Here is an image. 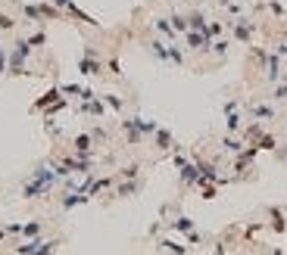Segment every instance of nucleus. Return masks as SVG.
<instances>
[{"mask_svg": "<svg viewBox=\"0 0 287 255\" xmlns=\"http://www.w3.org/2000/svg\"><path fill=\"white\" fill-rule=\"evenodd\" d=\"M78 72H81V75H91V78L103 72V63L97 59L94 47H84V56H81V63H78Z\"/></svg>", "mask_w": 287, "mask_h": 255, "instance_id": "nucleus-1", "label": "nucleus"}, {"mask_svg": "<svg viewBox=\"0 0 287 255\" xmlns=\"http://www.w3.org/2000/svg\"><path fill=\"white\" fill-rule=\"evenodd\" d=\"M275 100H287V84H278L275 87Z\"/></svg>", "mask_w": 287, "mask_h": 255, "instance_id": "nucleus-28", "label": "nucleus"}, {"mask_svg": "<svg viewBox=\"0 0 287 255\" xmlns=\"http://www.w3.org/2000/svg\"><path fill=\"white\" fill-rule=\"evenodd\" d=\"M84 112L88 115H103V103H97V100H84Z\"/></svg>", "mask_w": 287, "mask_h": 255, "instance_id": "nucleus-15", "label": "nucleus"}, {"mask_svg": "<svg viewBox=\"0 0 287 255\" xmlns=\"http://www.w3.org/2000/svg\"><path fill=\"white\" fill-rule=\"evenodd\" d=\"M278 56H287V44H281V47H278Z\"/></svg>", "mask_w": 287, "mask_h": 255, "instance_id": "nucleus-33", "label": "nucleus"}, {"mask_svg": "<svg viewBox=\"0 0 287 255\" xmlns=\"http://www.w3.org/2000/svg\"><path fill=\"white\" fill-rule=\"evenodd\" d=\"M228 47H231V44H228L225 38H218V41H213V47H209V50H213L215 56H225V53H228Z\"/></svg>", "mask_w": 287, "mask_h": 255, "instance_id": "nucleus-16", "label": "nucleus"}, {"mask_svg": "<svg viewBox=\"0 0 287 255\" xmlns=\"http://www.w3.org/2000/svg\"><path fill=\"white\" fill-rule=\"evenodd\" d=\"M150 53H153L159 63H168V44H163V41H150Z\"/></svg>", "mask_w": 287, "mask_h": 255, "instance_id": "nucleus-5", "label": "nucleus"}, {"mask_svg": "<svg viewBox=\"0 0 287 255\" xmlns=\"http://www.w3.org/2000/svg\"><path fill=\"white\" fill-rule=\"evenodd\" d=\"M22 234H25V236H38V234H41V224H38V221H35V224H25Z\"/></svg>", "mask_w": 287, "mask_h": 255, "instance_id": "nucleus-26", "label": "nucleus"}, {"mask_svg": "<svg viewBox=\"0 0 287 255\" xmlns=\"http://www.w3.org/2000/svg\"><path fill=\"white\" fill-rule=\"evenodd\" d=\"M119 193H122V196H131V193H138V184H122Z\"/></svg>", "mask_w": 287, "mask_h": 255, "instance_id": "nucleus-27", "label": "nucleus"}, {"mask_svg": "<svg viewBox=\"0 0 287 255\" xmlns=\"http://www.w3.org/2000/svg\"><path fill=\"white\" fill-rule=\"evenodd\" d=\"M153 25H156V31L163 38H175V28H172V22H168V19H156Z\"/></svg>", "mask_w": 287, "mask_h": 255, "instance_id": "nucleus-12", "label": "nucleus"}, {"mask_svg": "<svg viewBox=\"0 0 287 255\" xmlns=\"http://www.w3.org/2000/svg\"><path fill=\"white\" fill-rule=\"evenodd\" d=\"M6 72V50H0V75Z\"/></svg>", "mask_w": 287, "mask_h": 255, "instance_id": "nucleus-31", "label": "nucleus"}, {"mask_svg": "<svg viewBox=\"0 0 287 255\" xmlns=\"http://www.w3.org/2000/svg\"><path fill=\"white\" fill-rule=\"evenodd\" d=\"M240 147H243L240 140H231V137H225V149H228V152H240Z\"/></svg>", "mask_w": 287, "mask_h": 255, "instance_id": "nucleus-24", "label": "nucleus"}, {"mask_svg": "<svg viewBox=\"0 0 287 255\" xmlns=\"http://www.w3.org/2000/svg\"><path fill=\"white\" fill-rule=\"evenodd\" d=\"M265 63H268V81H281V56L272 53Z\"/></svg>", "mask_w": 287, "mask_h": 255, "instance_id": "nucleus-4", "label": "nucleus"}, {"mask_svg": "<svg viewBox=\"0 0 287 255\" xmlns=\"http://www.w3.org/2000/svg\"><path fill=\"white\" fill-rule=\"evenodd\" d=\"M268 10H272L275 16H284V6L281 3H268Z\"/></svg>", "mask_w": 287, "mask_h": 255, "instance_id": "nucleus-30", "label": "nucleus"}, {"mask_svg": "<svg viewBox=\"0 0 287 255\" xmlns=\"http://www.w3.org/2000/svg\"><path fill=\"white\" fill-rule=\"evenodd\" d=\"M168 63L184 65V53H181V47H178V44H168Z\"/></svg>", "mask_w": 287, "mask_h": 255, "instance_id": "nucleus-13", "label": "nucleus"}, {"mask_svg": "<svg viewBox=\"0 0 287 255\" xmlns=\"http://www.w3.org/2000/svg\"><path fill=\"white\" fill-rule=\"evenodd\" d=\"M138 174V165H128V168H122V177H134Z\"/></svg>", "mask_w": 287, "mask_h": 255, "instance_id": "nucleus-29", "label": "nucleus"}, {"mask_svg": "<svg viewBox=\"0 0 287 255\" xmlns=\"http://www.w3.org/2000/svg\"><path fill=\"white\" fill-rule=\"evenodd\" d=\"M53 3H56V6H63V10H66V6H69L72 0H53Z\"/></svg>", "mask_w": 287, "mask_h": 255, "instance_id": "nucleus-32", "label": "nucleus"}, {"mask_svg": "<svg viewBox=\"0 0 287 255\" xmlns=\"http://www.w3.org/2000/svg\"><path fill=\"white\" fill-rule=\"evenodd\" d=\"M25 41H28L31 47H44V44H47V35H44V31H35V35H31V38H25Z\"/></svg>", "mask_w": 287, "mask_h": 255, "instance_id": "nucleus-19", "label": "nucleus"}, {"mask_svg": "<svg viewBox=\"0 0 287 255\" xmlns=\"http://www.w3.org/2000/svg\"><path fill=\"white\" fill-rule=\"evenodd\" d=\"M22 13H25V19H31V22H44V19H41V10H38V3H25L22 6Z\"/></svg>", "mask_w": 287, "mask_h": 255, "instance_id": "nucleus-11", "label": "nucleus"}, {"mask_svg": "<svg viewBox=\"0 0 287 255\" xmlns=\"http://www.w3.org/2000/svg\"><path fill=\"white\" fill-rule=\"evenodd\" d=\"M222 31H225V28H222V22H209V25H206V35L213 38V41H215V38H222Z\"/></svg>", "mask_w": 287, "mask_h": 255, "instance_id": "nucleus-18", "label": "nucleus"}, {"mask_svg": "<svg viewBox=\"0 0 287 255\" xmlns=\"http://www.w3.org/2000/svg\"><path fill=\"white\" fill-rule=\"evenodd\" d=\"M222 3H228V0H222Z\"/></svg>", "mask_w": 287, "mask_h": 255, "instance_id": "nucleus-34", "label": "nucleus"}, {"mask_svg": "<svg viewBox=\"0 0 287 255\" xmlns=\"http://www.w3.org/2000/svg\"><path fill=\"white\" fill-rule=\"evenodd\" d=\"M84 199H88L84 193H72V196H66V199H63V206H66V209H72V206H78V202H84Z\"/></svg>", "mask_w": 287, "mask_h": 255, "instance_id": "nucleus-20", "label": "nucleus"}, {"mask_svg": "<svg viewBox=\"0 0 287 255\" xmlns=\"http://www.w3.org/2000/svg\"><path fill=\"white\" fill-rule=\"evenodd\" d=\"M168 22H172V28H175V35H188V16H181V13H172V19H168Z\"/></svg>", "mask_w": 287, "mask_h": 255, "instance_id": "nucleus-7", "label": "nucleus"}, {"mask_svg": "<svg viewBox=\"0 0 287 255\" xmlns=\"http://www.w3.org/2000/svg\"><path fill=\"white\" fill-rule=\"evenodd\" d=\"M103 103H106V106H113L116 112H119V109H122V100L116 97V93H106V97H103Z\"/></svg>", "mask_w": 287, "mask_h": 255, "instance_id": "nucleus-22", "label": "nucleus"}, {"mask_svg": "<svg viewBox=\"0 0 287 255\" xmlns=\"http://www.w3.org/2000/svg\"><path fill=\"white\" fill-rule=\"evenodd\" d=\"M250 112L256 115V118H265V122H268V118H275V109H272V106H263V103H253Z\"/></svg>", "mask_w": 287, "mask_h": 255, "instance_id": "nucleus-10", "label": "nucleus"}, {"mask_svg": "<svg viewBox=\"0 0 287 255\" xmlns=\"http://www.w3.org/2000/svg\"><path fill=\"white\" fill-rule=\"evenodd\" d=\"M175 231H193V224H191V218H178V221H175Z\"/></svg>", "mask_w": 287, "mask_h": 255, "instance_id": "nucleus-23", "label": "nucleus"}, {"mask_svg": "<svg viewBox=\"0 0 287 255\" xmlns=\"http://www.w3.org/2000/svg\"><path fill=\"white\" fill-rule=\"evenodd\" d=\"M259 149H275V137L263 134V137H259Z\"/></svg>", "mask_w": 287, "mask_h": 255, "instance_id": "nucleus-25", "label": "nucleus"}, {"mask_svg": "<svg viewBox=\"0 0 287 255\" xmlns=\"http://www.w3.org/2000/svg\"><path fill=\"white\" fill-rule=\"evenodd\" d=\"M272 227H275L278 234H284V231H287V221H284V215H281L278 209H272Z\"/></svg>", "mask_w": 287, "mask_h": 255, "instance_id": "nucleus-14", "label": "nucleus"}, {"mask_svg": "<svg viewBox=\"0 0 287 255\" xmlns=\"http://www.w3.org/2000/svg\"><path fill=\"white\" fill-rule=\"evenodd\" d=\"M16 28V19L10 13H0V31H13Z\"/></svg>", "mask_w": 287, "mask_h": 255, "instance_id": "nucleus-17", "label": "nucleus"}, {"mask_svg": "<svg viewBox=\"0 0 287 255\" xmlns=\"http://www.w3.org/2000/svg\"><path fill=\"white\" fill-rule=\"evenodd\" d=\"M188 28L191 31H206V16L203 13H188Z\"/></svg>", "mask_w": 287, "mask_h": 255, "instance_id": "nucleus-6", "label": "nucleus"}, {"mask_svg": "<svg viewBox=\"0 0 287 255\" xmlns=\"http://www.w3.org/2000/svg\"><path fill=\"white\" fill-rule=\"evenodd\" d=\"M228 131H238V128H240V115H238V109H234V112H228Z\"/></svg>", "mask_w": 287, "mask_h": 255, "instance_id": "nucleus-21", "label": "nucleus"}, {"mask_svg": "<svg viewBox=\"0 0 287 255\" xmlns=\"http://www.w3.org/2000/svg\"><path fill=\"white\" fill-rule=\"evenodd\" d=\"M156 147L159 149H172L175 143H172V134L166 131V128H156Z\"/></svg>", "mask_w": 287, "mask_h": 255, "instance_id": "nucleus-8", "label": "nucleus"}, {"mask_svg": "<svg viewBox=\"0 0 287 255\" xmlns=\"http://www.w3.org/2000/svg\"><path fill=\"white\" fill-rule=\"evenodd\" d=\"M75 152H78V156H88V152H91V134L75 137Z\"/></svg>", "mask_w": 287, "mask_h": 255, "instance_id": "nucleus-9", "label": "nucleus"}, {"mask_svg": "<svg viewBox=\"0 0 287 255\" xmlns=\"http://www.w3.org/2000/svg\"><path fill=\"white\" fill-rule=\"evenodd\" d=\"M231 28H234V38H238L240 44H250L253 31H256V22L253 19H238V22H231Z\"/></svg>", "mask_w": 287, "mask_h": 255, "instance_id": "nucleus-2", "label": "nucleus"}, {"mask_svg": "<svg viewBox=\"0 0 287 255\" xmlns=\"http://www.w3.org/2000/svg\"><path fill=\"white\" fill-rule=\"evenodd\" d=\"M184 41H188L191 50H200V53L213 47V38H209L206 31H188V35H184Z\"/></svg>", "mask_w": 287, "mask_h": 255, "instance_id": "nucleus-3", "label": "nucleus"}]
</instances>
